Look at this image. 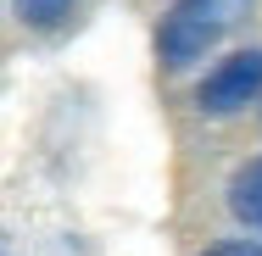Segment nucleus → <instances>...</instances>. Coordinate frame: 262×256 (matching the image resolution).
Wrapping results in <instances>:
<instances>
[{
  "label": "nucleus",
  "instance_id": "nucleus-4",
  "mask_svg": "<svg viewBox=\"0 0 262 256\" xmlns=\"http://www.w3.org/2000/svg\"><path fill=\"white\" fill-rule=\"evenodd\" d=\"M11 6H17V17H23L28 28H56V22L73 17L78 0H11Z\"/></svg>",
  "mask_w": 262,
  "mask_h": 256
},
{
  "label": "nucleus",
  "instance_id": "nucleus-6",
  "mask_svg": "<svg viewBox=\"0 0 262 256\" xmlns=\"http://www.w3.org/2000/svg\"><path fill=\"white\" fill-rule=\"evenodd\" d=\"M0 256H11V251H6V234H0Z\"/></svg>",
  "mask_w": 262,
  "mask_h": 256
},
{
  "label": "nucleus",
  "instance_id": "nucleus-5",
  "mask_svg": "<svg viewBox=\"0 0 262 256\" xmlns=\"http://www.w3.org/2000/svg\"><path fill=\"white\" fill-rule=\"evenodd\" d=\"M201 256H262L257 240H223V245H207Z\"/></svg>",
  "mask_w": 262,
  "mask_h": 256
},
{
  "label": "nucleus",
  "instance_id": "nucleus-3",
  "mask_svg": "<svg viewBox=\"0 0 262 256\" xmlns=\"http://www.w3.org/2000/svg\"><path fill=\"white\" fill-rule=\"evenodd\" d=\"M229 212H234L246 228H262V156H251V161L229 178Z\"/></svg>",
  "mask_w": 262,
  "mask_h": 256
},
{
  "label": "nucleus",
  "instance_id": "nucleus-2",
  "mask_svg": "<svg viewBox=\"0 0 262 256\" xmlns=\"http://www.w3.org/2000/svg\"><path fill=\"white\" fill-rule=\"evenodd\" d=\"M251 101H262V45L223 56L201 78V89H195V106L207 117H234V111H246Z\"/></svg>",
  "mask_w": 262,
  "mask_h": 256
},
{
  "label": "nucleus",
  "instance_id": "nucleus-1",
  "mask_svg": "<svg viewBox=\"0 0 262 256\" xmlns=\"http://www.w3.org/2000/svg\"><path fill=\"white\" fill-rule=\"evenodd\" d=\"M251 6L257 0H173L157 22V61L173 67V73L190 67V61H201L217 45L223 28H234V22L251 17Z\"/></svg>",
  "mask_w": 262,
  "mask_h": 256
}]
</instances>
